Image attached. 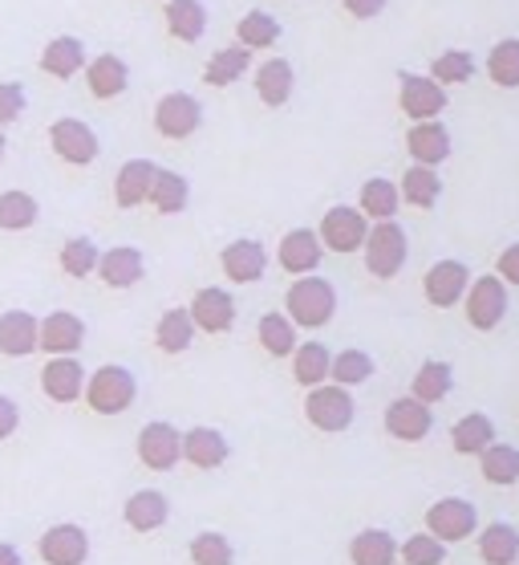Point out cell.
Instances as JSON below:
<instances>
[{"label": "cell", "instance_id": "6da1fadb", "mask_svg": "<svg viewBox=\"0 0 519 565\" xmlns=\"http://www.w3.org/2000/svg\"><path fill=\"white\" fill-rule=\"evenodd\" d=\"M284 309H289V318L296 330H321V326H329L333 313H337V289H333L325 277H296L289 285V294H284Z\"/></svg>", "mask_w": 519, "mask_h": 565}, {"label": "cell", "instance_id": "7a4b0ae2", "mask_svg": "<svg viewBox=\"0 0 519 565\" xmlns=\"http://www.w3.org/2000/svg\"><path fill=\"white\" fill-rule=\"evenodd\" d=\"M134 374L127 371V366H118V362H110V366H98V371L86 379V403L94 415H122L134 403Z\"/></svg>", "mask_w": 519, "mask_h": 565}, {"label": "cell", "instance_id": "3957f363", "mask_svg": "<svg viewBox=\"0 0 519 565\" xmlns=\"http://www.w3.org/2000/svg\"><path fill=\"white\" fill-rule=\"evenodd\" d=\"M361 253H366V269L374 273V277H381V281L398 277V273H402V265H406V253H410L402 224H393V220H381V224H374Z\"/></svg>", "mask_w": 519, "mask_h": 565}, {"label": "cell", "instance_id": "277c9868", "mask_svg": "<svg viewBox=\"0 0 519 565\" xmlns=\"http://www.w3.org/2000/svg\"><path fill=\"white\" fill-rule=\"evenodd\" d=\"M321 245L337 253V257H349L357 248H366V236H369V220L361 216V207H349V204H337L325 212L321 220Z\"/></svg>", "mask_w": 519, "mask_h": 565}, {"label": "cell", "instance_id": "5b68a950", "mask_svg": "<svg viewBox=\"0 0 519 565\" xmlns=\"http://www.w3.org/2000/svg\"><path fill=\"white\" fill-rule=\"evenodd\" d=\"M398 106H402V115L410 122H434V118L446 110V90L434 82L431 74H410L402 70L398 74Z\"/></svg>", "mask_w": 519, "mask_h": 565}, {"label": "cell", "instance_id": "8992f818", "mask_svg": "<svg viewBox=\"0 0 519 565\" xmlns=\"http://www.w3.org/2000/svg\"><path fill=\"white\" fill-rule=\"evenodd\" d=\"M304 419L317 427V431H329V436L333 431H345V427L354 424V398L337 383L313 386L304 395Z\"/></svg>", "mask_w": 519, "mask_h": 565}, {"label": "cell", "instance_id": "52a82bcc", "mask_svg": "<svg viewBox=\"0 0 519 565\" xmlns=\"http://www.w3.org/2000/svg\"><path fill=\"white\" fill-rule=\"evenodd\" d=\"M50 147L62 163H69V168H89L101 151L98 135H94L82 118H57L50 127Z\"/></svg>", "mask_w": 519, "mask_h": 565}, {"label": "cell", "instance_id": "ba28073f", "mask_svg": "<svg viewBox=\"0 0 519 565\" xmlns=\"http://www.w3.org/2000/svg\"><path fill=\"white\" fill-rule=\"evenodd\" d=\"M199 127H203V106L191 94L175 90V94H163L154 103V130L163 139H191Z\"/></svg>", "mask_w": 519, "mask_h": 565}, {"label": "cell", "instance_id": "9c48e42d", "mask_svg": "<svg viewBox=\"0 0 519 565\" xmlns=\"http://www.w3.org/2000/svg\"><path fill=\"white\" fill-rule=\"evenodd\" d=\"M463 301H467V321L475 330L487 334V330H495L507 313V285L499 281V277H479V281H471Z\"/></svg>", "mask_w": 519, "mask_h": 565}, {"label": "cell", "instance_id": "30bf717a", "mask_svg": "<svg viewBox=\"0 0 519 565\" xmlns=\"http://www.w3.org/2000/svg\"><path fill=\"white\" fill-rule=\"evenodd\" d=\"M187 313L195 321V330H203V334H228L231 326H236V301L219 285H207V289L191 297Z\"/></svg>", "mask_w": 519, "mask_h": 565}, {"label": "cell", "instance_id": "8fae6325", "mask_svg": "<svg viewBox=\"0 0 519 565\" xmlns=\"http://www.w3.org/2000/svg\"><path fill=\"white\" fill-rule=\"evenodd\" d=\"M139 460L151 472H171L183 460V431H175L171 424H147L139 431Z\"/></svg>", "mask_w": 519, "mask_h": 565}, {"label": "cell", "instance_id": "7c38bea8", "mask_svg": "<svg viewBox=\"0 0 519 565\" xmlns=\"http://www.w3.org/2000/svg\"><path fill=\"white\" fill-rule=\"evenodd\" d=\"M86 342V321L69 313V309H57L50 318H41V350L50 359H74Z\"/></svg>", "mask_w": 519, "mask_h": 565}, {"label": "cell", "instance_id": "4fadbf2b", "mask_svg": "<svg viewBox=\"0 0 519 565\" xmlns=\"http://www.w3.org/2000/svg\"><path fill=\"white\" fill-rule=\"evenodd\" d=\"M479 525V516L471 509L467 501H458V497H446V501H434L431 513H426V529H431V537L446 541H467Z\"/></svg>", "mask_w": 519, "mask_h": 565}, {"label": "cell", "instance_id": "5bb4252c", "mask_svg": "<svg viewBox=\"0 0 519 565\" xmlns=\"http://www.w3.org/2000/svg\"><path fill=\"white\" fill-rule=\"evenodd\" d=\"M37 553L45 565H82L89 557V537L82 525H53L41 533Z\"/></svg>", "mask_w": 519, "mask_h": 565}, {"label": "cell", "instance_id": "9a60e30c", "mask_svg": "<svg viewBox=\"0 0 519 565\" xmlns=\"http://www.w3.org/2000/svg\"><path fill=\"white\" fill-rule=\"evenodd\" d=\"M431 424H434L431 407L419 403L414 395L393 398L390 407H386V431H390L393 439H402V444H419V439H426Z\"/></svg>", "mask_w": 519, "mask_h": 565}, {"label": "cell", "instance_id": "2e32d148", "mask_svg": "<svg viewBox=\"0 0 519 565\" xmlns=\"http://www.w3.org/2000/svg\"><path fill=\"white\" fill-rule=\"evenodd\" d=\"M33 350H41V321L25 309L0 313V354L4 359H29Z\"/></svg>", "mask_w": 519, "mask_h": 565}, {"label": "cell", "instance_id": "e0dca14e", "mask_svg": "<svg viewBox=\"0 0 519 565\" xmlns=\"http://www.w3.org/2000/svg\"><path fill=\"white\" fill-rule=\"evenodd\" d=\"M467 289H471V273L463 260H439V265H431V273H426V301L439 309L458 306V301L467 297Z\"/></svg>", "mask_w": 519, "mask_h": 565}, {"label": "cell", "instance_id": "ac0fdd59", "mask_svg": "<svg viewBox=\"0 0 519 565\" xmlns=\"http://www.w3.org/2000/svg\"><path fill=\"white\" fill-rule=\"evenodd\" d=\"M321 257H325V245H321V236L313 228H292L277 248L280 269L296 273V277H309L321 265Z\"/></svg>", "mask_w": 519, "mask_h": 565}, {"label": "cell", "instance_id": "d6986e66", "mask_svg": "<svg viewBox=\"0 0 519 565\" xmlns=\"http://www.w3.org/2000/svg\"><path fill=\"white\" fill-rule=\"evenodd\" d=\"M406 151L419 168H439L446 154H451V130L434 118V122H410L406 130Z\"/></svg>", "mask_w": 519, "mask_h": 565}, {"label": "cell", "instance_id": "ffe728a7", "mask_svg": "<svg viewBox=\"0 0 519 565\" xmlns=\"http://www.w3.org/2000/svg\"><path fill=\"white\" fill-rule=\"evenodd\" d=\"M86 379L77 359H50L41 366V391L53 398V403H77L86 395Z\"/></svg>", "mask_w": 519, "mask_h": 565}, {"label": "cell", "instance_id": "44dd1931", "mask_svg": "<svg viewBox=\"0 0 519 565\" xmlns=\"http://www.w3.org/2000/svg\"><path fill=\"white\" fill-rule=\"evenodd\" d=\"M219 269L228 273V281H236V285L260 281L268 269L264 245H260V241H231V245L219 253Z\"/></svg>", "mask_w": 519, "mask_h": 565}, {"label": "cell", "instance_id": "7402d4cb", "mask_svg": "<svg viewBox=\"0 0 519 565\" xmlns=\"http://www.w3.org/2000/svg\"><path fill=\"white\" fill-rule=\"evenodd\" d=\"M130 86V70L127 62L118 57V53H98L94 62L86 65V90L89 98H98V103H110L118 94Z\"/></svg>", "mask_w": 519, "mask_h": 565}, {"label": "cell", "instance_id": "603a6c76", "mask_svg": "<svg viewBox=\"0 0 519 565\" xmlns=\"http://www.w3.org/2000/svg\"><path fill=\"white\" fill-rule=\"evenodd\" d=\"M154 175H159V168H154L151 159H130V163H122L115 175V204L118 207L151 204Z\"/></svg>", "mask_w": 519, "mask_h": 565}, {"label": "cell", "instance_id": "cb8c5ba5", "mask_svg": "<svg viewBox=\"0 0 519 565\" xmlns=\"http://www.w3.org/2000/svg\"><path fill=\"white\" fill-rule=\"evenodd\" d=\"M41 65V74H50V77H62V82H69L74 74H82L86 70V45L77 38H53L45 50H41L37 57Z\"/></svg>", "mask_w": 519, "mask_h": 565}, {"label": "cell", "instance_id": "d4e9b609", "mask_svg": "<svg viewBox=\"0 0 519 565\" xmlns=\"http://www.w3.org/2000/svg\"><path fill=\"white\" fill-rule=\"evenodd\" d=\"M183 460L191 468H219V463L228 460V439L219 436L216 427H191L183 431Z\"/></svg>", "mask_w": 519, "mask_h": 565}, {"label": "cell", "instance_id": "484cf974", "mask_svg": "<svg viewBox=\"0 0 519 565\" xmlns=\"http://www.w3.org/2000/svg\"><path fill=\"white\" fill-rule=\"evenodd\" d=\"M142 253L139 248H110V253H101L98 260V277L101 285H110V289H130V285L142 281Z\"/></svg>", "mask_w": 519, "mask_h": 565}, {"label": "cell", "instance_id": "4316f807", "mask_svg": "<svg viewBox=\"0 0 519 565\" xmlns=\"http://www.w3.org/2000/svg\"><path fill=\"white\" fill-rule=\"evenodd\" d=\"M248 70H252V53L244 50V45H228V50H216L212 57H207V65H203V82L216 86V90H224V86H231V82H240Z\"/></svg>", "mask_w": 519, "mask_h": 565}, {"label": "cell", "instance_id": "83f0119b", "mask_svg": "<svg viewBox=\"0 0 519 565\" xmlns=\"http://www.w3.org/2000/svg\"><path fill=\"white\" fill-rule=\"evenodd\" d=\"M122 516H127L130 529H139V533H154V529L166 525V516H171V504H166L163 492L142 489V492H134V497L127 501Z\"/></svg>", "mask_w": 519, "mask_h": 565}, {"label": "cell", "instance_id": "f1b7e54d", "mask_svg": "<svg viewBox=\"0 0 519 565\" xmlns=\"http://www.w3.org/2000/svg\"><path fill=\"white\" fill-rule=\"evenodd\" d=\"M256 94H260V103L264 106H284L292 98V65L284 57H268L260 70H256Z\"/></svg>", "mask_w": 519, "mask_h": 565}, {"label": "cell", "instance_id": "f546056e", "mask_svg": "<svg viewBox=\"0 0 519 565\" xmlns=\"http://www.w3.org/2000/svg\"><path fill=\"white\" fill-rule=\"evenodd\" d=\"M333 371V354L329 347H321V342H301L296 347V354H292V374H296V383L301 386H325V379H329Z\"/></svg>", "mask_w": 519, "mask_h": 565}, {"label": "cell", "instance_id": "4dcf8cb0", "mask_svg": "<svg viewBox=\"0 0 519 565\" xmlns=\"http://www.w3.org/2000/svg\"><path fill=\"white\" fill-rule=\"evenodd\" d=\"M349 562L354 565H393L398 562V541L386 529H366L349 541Z\"/></svg>", "mask_w": 519, "mask_h": 565}, {"label": "cell", "instance_id": "1f68e13d", "mask_svg": "<svg viewBox=\"0 0 519 565\" xmlns=\"http://www.w3.org/2000/svg\"><path fill=\"white\" fill-rule=\"evenodd\" d=\"M195 342V321H191L187 309H166L159 326H154V347L163 354H183V350Z\"/></svg>", "mask_w": 519, "mask_h": 565}, {"label": "cell", "instance_id": "d6a6232c", "mask_svg": "<svg viewBox=\"0 0 519 565\" xmlns=\"http://www.w3.org/2000/svg\"><path fill=\"white\" fill-rule=\"evenodd\" d=\"M256 338H260V347L272 354V359H289V354H296V326H292L289 313H264L260 318V326H256Z\"/></svg>", "mask_w": 519, "mask_h": 565}, {"label": "cell", "instance_id": "836d02e7", "mask_svg": "<svg viewBox=\"0 0 519 565\" xmlns=\"http://www.w3.org/2000/svg\"><path fill=\"white\" fill-rule=\"evenodd\" d=\"M207 29V13L199 0H166V33L175 41H199Z\"/></svg>", "mask_w": 519, "mask_h": 565}, {"label": "cell", "instance_id": "e575fe53", "mask_svg": "<svg viewBox=\"0 0 519 565\" xmlns=\"http://www.w3.org/2000/svg\"><path fill=\"white\" fill-rule=\"evenodd\" d=\"M479 557L487 565H511L519 557V533L507 521H495L479 533Z\"/></svg>", "mask_w": 519, "mask_h": 565}, {"label": "cell", "instance_id": "d590c367", "mask_svg": "<svg viewBox=\"0 0 519 565\" xmlns=\"http://www.w3.org/2000/svg\"><path fill=\"white\" fill-rule=\"evenodd\" d=\"M402 200L406 204H414V207H434L439 204V192H443V180H439V171L434 168H419V163H410V171L402 175Z\"/></svg>", "mask_w": 519, "mask_h": 565}, {"label": "cell", "instance_id": "8d00e7d4", "mask_svg": "<svg viewBox=\"0 0 519 565\" xmlns=\"http://www.w3.org/2000/svg\"><path fill=\"white\" fill-rule=\"evenodd\" d=\"M495 427L487 415H463L455 427H451V444H455L458 456H479V451L491 448Z\"/></svg>", "mask_w": 519, "mask_h": 565}, {"label": "cell", "instance_id": "74e56055", "mask_svg": "<svg viewBox=\"0 0 519 565\" xmlns=\"http://www.w3.org/2000/svg\"><path fill=\"white\" fill-rule=\"evenodd\" d=\"M451 383H455L451 366H446V362H439V359H431V362H422V371L414 374V383H410V395L431 407V403H439V398L451 395Z\"/></svg>", "mask_w": 519, "mask_h": 565}, {"label": "cell", "instance_id": "f35d334b", "mask_svg": "<svg viewBox=\"0 0 519 565\" xmlns=\"http://www.w3.org/2000/svg\"><path fill=\"white\" fill-rule=\"evenodd\" d=\"M398 204H402V192H398V183H390V180H366V188H361V216L374 220V224H381V220H393Z\"/></svg>", "mask_w": 519, "mask_h": 565}, {"label": "cell", "instance_id": "ab89813d", "mask_svg": "<svg viewBox=\"0 0 519 565\" xmlns=\"http://www.w3.org/2000/svg\"><path fill=\"white\" fill-rule=\"evenodd\" d=\"M37 216L41 207L29 192H0V232H25L37 224Z\"/></svg>", "mask_w": 519, "mask_h": 565}, {"label": "cell", "instance_id": "60d3db41", "mask_svg": "<svg viewBox=\"0 0 519 565\" xmlns=\"http://www.w3.org/2000/svg\"><path fill=\"white\" fill-rule=\"evenodd\" d=\"M187 180L179 175V171H166L159 168V175H154V188H151V207L154 212H163V216H175V212H183L187 207Z\"/></svg>", "mask_w": 519, "mask_h": 565}, {"label": "cell", "instance_id": "b9f144b4", "mask_svg": "<svg viewBox=\"0 0 519 565\" xmlns=\"http://www.w3.org/2000/svg\"><path fill=\"white\" fill-rule=\"evenodd\" d=\"M236 41H240V45H244L248 53H252V50H272V45L280 41L277 17L260 13V9H252V13H244V17H240V25H236Z\"/></svg>", "mask_w": 519, "mask_h": 565}, {"label": "cell", "instance_id": "7bdbcfd3", "mask_svg": "<svg viewBox=\"0 0 519 565\" xmlns=\"http://www.w3.org/2000/svg\"><path fill=\"white\" fill-rule=\"evenodd\" d=\"M483 460V480L487 484H516L519 480V448H507V444H491L487 451H479Z\"/></svg>", "mask_w": 519, "mask_h": 565}, {"label": "cell", "instance_id": "ee69618b", "mask_svg": "<svg viewBox=\"0 0 519 565\" xmlns=\"http://www.w3.org/2000/svg\"><path fill=\"white\" fill-rule=\"evenodd\" d=\"M98 245L94 241H86V236H74V241H65L62 253H57V265H62L65 277H74V281H82V277H89V273L98 269Z\"/></svg>", "mask_w": 519, "mask_h": 565}, {"label": "cell", "instance_id": "f6af8a7d", "mask_svg": "<svg viewBox=\"0 0 519 565\" xmlns=\"http://www.w3.org/2000/svg\"><path fill=\"white\" fill-rule=\"evenodd\" d=\"M487 74H491L495 86L504 90H516L519 86V38H504L487 57Z\"/></svg>", "mask_w": 519, "mask_h": 565}, {"label": "cell", "instance_id": "bcb514c9", "mask_svg": "<svg viewBox=\"0 0 519 565\" xmlns=\"http://www.w3.org/2000/svg\"><path fill=\"white\" fill-rule=\"evenodd\" d=\"M431 77L439 82V86H463V82H471L475 77V57H471L467 50H446L439 53L431 62Z\"/></svg>", "mask_w": 519, "mask_h": 565}, {"label": "cell", "instance_id": "7dc6e473", "mask_svg": "<svg viewBox=\"0 0 519 565\" xmlns=\"http://www.w3.org/2000/svg\"><path fill=\"white\" fill-rule=\"evenodd\" d=\"M369 374H374V359H369L366 350H342V354H333V371L329 379L337 386H357L366 383Z\"/></svg>", "mask_w": 519, "mask_h": 565}, {"label": "cell", "instance_id": "c3c4849f", "mask_svg": "<svg viewBox=\"0 0 519 565\" xmlns=\"http://www.w3.org/2000/svg\"><path fill=\"white\" fill-rule=\"evenodd\" d=\"M398 553H402L406 565H443V557H446L443 541L431 537V533H414Z\"/></svg>", "mask_w": 519, "mask_h": 565}, {"label": "cell", "instance_id": "681fc988", "mask_svg": "<svg viewBox=\"0 0 519 565\" xmlns=\"http://www.w3.org/2000/svg\"><path fill=\"white\" fill-rule=\"evenodd\" d=\"M191 562L195 565H231V545L219 533H199L191 541Z\"/></svg>", "mask_w": 519, "mask_h": 565}, {"label": "cell", "instance_id": "f907efd6", "mask_svg": "<svg viewBox=\"0 0 519 565\" xmlns=\"http://www.w3.org/2000/svg\"><path fill=\"white\" fill-rule=\"evenodd\" d=\"M25 110V86L21 82H0V130L13 127Z\"/></svg>", "mask_w": 519, "mask_h": 565}, {"label": "cell", "instance_id": "816d5d0a", "mask_svg": "<svg viewBox=\"0 0 519 565\" xmlns=\"http://www.w3.org/2000/svg\"><path fill=\"white\" fill-rule=\"evenodd\" d=\"M495 277H499L504 285H519V245L499 253V260H495Z\"/></svg>", "mask_w": 519, "mask_h": 565}, {"label": "cell", "instance_id": "f5cc1de1", "mask_svg": "<svg viewBox=\"0 0 519 565\" xmlns=\"http://www.w3.org/2000/svg\"><path fill=\"white\" fill-rule=\"evenodd\" d=\"M345 4V13L357 17V21H374V17L386 9V0H342Z\"/></svg>", "mask_w": 519, "mask_h": 565}, {"label": "cell", "instance_id": "db71d44e", "mask_svg": "<svg viewBox=\"0 0 519 565\" xmlns=\"http://www.w3.org/2000/svg\"><path fill=\"white\" fill-rule=\"evenodd\" d=\"M21 424V412H17V403L9 395H0V439H9Z\"/></svg>", "mask_w": 519, "mask_h": 565}, {"label": "cell", "instance_id": "11a10c76", "mask_svg": "<svg viewBox=\"0 0 519 565\" xmlns=\"http://www.w3.org/2000/svg\"><path fill=\"white\" fill-rule=\"evenodd\" d=\"M0 565H21V553L13 545H4V541H0Z\"/></svg>", "mask_w": 519, "mask_h": 565}, {"label": "cell", "instance_id": "9f6ffc18", "mask_svg": "<svg viewBox=\"0 0 519 565\" xmlns=\"http://www.w3.org/2000/svg\"><path fill=\"white\" fill-rule=\"evenodd\" d=\"M0 159H4V130H0Z\"/></svg>", "mask_w": 519, "mask_h": 565}]
</instances>
